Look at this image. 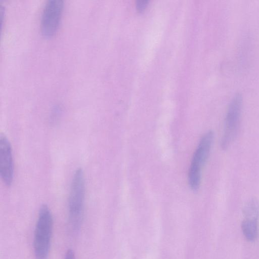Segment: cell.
Wrapping results in <instances>:
<instances>
[{"instance_id": "obj_1", "label": "cell", "mask_w": 259, "mask_h": 259, "mask_svg": "<svg viewBox=\"0 0 259 259\" xmlns=\"http://www.w3.org/2000/svg\"><path fill=\"white\" fill-rule=\"evenodd\" d=\"M85 200V181L81 168L76 169L73 176L68 201V220L71 231H79L83 219Z\"/></svg>"}, {"instance_id": "obj_5", "label": "cell", "mask_w": 259, "mask_h": 259, "mask_svg": "<svg viewBox=\"0 0 259 259\" xmlns=\"http://www.w3.org/2000/svg\"><path fill=\"white\" fill-rule=\"evenodd\" d=\"M64 7L62 0H49L42 10L40 30L47 38L54 36L58 31L62 16Z\"/></svg>"}, {"instance_id": "obj_8", "label": "cell", "mask_w": 259, "mask_h": 259, "mask_svg": "<svg viewBox=\"0 0 259 259\" xmlns=\"http://www.w3.org/2000/svg\"><path fill=\"white\" fill-rule=\"evenodd\" d=\"M64 259H76L75 254L72 249H68L67 250Z\"/></svg>"}, {"instance_id": "obj_2", "label": "cell", "mask_w": 259, "mask_h": 259, "mask_svg": "<svg viewBox=\"0 0 259 259\" xmlns=\"http://www.w3.org/2000/svg\"><path fill=\"white\" fill-rule=\"evenodd\" d=\"M53 218L49 206L41 205L38 210L33 235V248L35 259H48L53 231Z\"/></svg>"}, {"instance_id": "obj_7", "label": "cell", "mask_w": 259, "mask_h": 259, "mask_svg": "<svg viewBox=\"0 0 259 259\" xmlns=\"http://www.w3.org/2000/svg\"><path fill=\"white\" fill-rule=\"evenodd\" d=\"M258 219L244 218L241 223V230L245 239L250 242L254 241L258 235Z\"/></svg>"}, {"instance_id": "obj_4", "label": "cell", "mask_w": 259, "mask_h": 259, "mask_svg": "<svg viewBox=\"0 0 259 259\" xmlns=\"http://www.w3.org/2000/svg\"><path fill=\"white\" fill-rule=\"evenodd\" d=\"M242 105V97L237 95L233 97L228 106L220 144L223 150H227L237 136L240 123Z\"/></svg>"}, {"instance_id": "obj_9", "label": "cell", "mask_w": 259, "mask_h": 259, "mask_svg": "<svg viewBox=\"0 0 259 259\" xmlns=\"http://www.w3.org/2000/svg\"><path fill=\"white\" fill-rule=\"evenodd\" d=\"M147 1H139L137 3V9L139 10V11H141L145 8L147 5Z\"/></svg>"}, {"instance_id": "obj_3", "label": "cell", "mask_w": 259, "mask_h": 259, "mask_svg": "<svg viewBox=\"0 0 259 259\" xmlns=\"http://www.w3.org/2000/svg\"><path fill=\"white\" fill-rule=\"evenodd\" d=\"M212 131L205 133L201 137L193 154L190 164L188 181L190 188L197 191L200 186L202 168L208 157L213 140Z\"/></svg>"}, {"instance_id": "obj_6", "label": "cell", "mask_w": 259, "mask_h": 259, "mask_svg": "<svg viewBox=\"0 0 259 259\" xmlns=\"http://www.w3.org/2000/svg\"><path fill=\"white\" fill-rule=\"evenodd\" d=\"M0 175L3 183L9 186L14 179V162L11 144L7 137L0 136Z\"/></svg>"}]
</instances>
